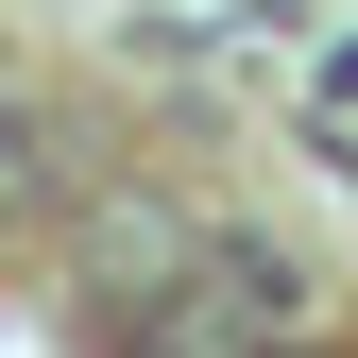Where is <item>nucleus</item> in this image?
<instances>
[{"label": "nucleus", "instance_id": "nucleus-1", "mask_svg": "<svg viewBox=\"0 0 358 358\" xmlns=\"http://www.w3.org/2000/svg\"><path fill=\"white\" fill-rule=\"evenodd\" d=\"M307 341V273L273 239H205L154 290H103V358H290Z\"/></svg>", "mask_w": 358, "mask_h": 358}, {"label": "nucleus", "instance_id": "nucleus-2", "mask_svg": "<svg viewBox=\"0 0 358 358\" xmlns=\"http://www.w3.org/2000/svg\"><path fill=\"white\" fill-rule=\"evenodd\" d=\"M69 120L52 103H17V85H0V239H34V222H69Z\"/></svg>", "mask_w": 358, "mask_h": 358}, {"label": "nucleus", "instance_id": "nucleus-3", "mask_svg": "<svg viewBox=\"0 0 358 358\" xmlns=\"http://www.w3.org/2000/svg\"><path fill=\"white\" fill-rule=\"evenodd\" d=\"M171 256H205V222H188V205H154V188L85 205V273H103V290H154Z\"/></svg>", "mask_w": 358, "mask_h": 358}, {"label": "nucleus", "instance_id": "nucleus-4", "mask_svg": "<svg viewBox=\"0 0 358 358\" xmlns=\"http://www.w3.org/2000/svg\"><path fill=\"white\" fill-rule=\"evenodd\" d=\"M290 358H307V341H290Z\"/></svg>", "mask_w": 358, "mask_h": 358}]
</instances>
